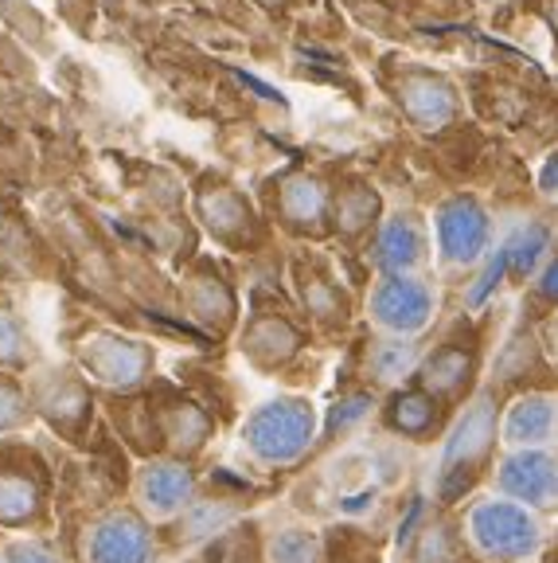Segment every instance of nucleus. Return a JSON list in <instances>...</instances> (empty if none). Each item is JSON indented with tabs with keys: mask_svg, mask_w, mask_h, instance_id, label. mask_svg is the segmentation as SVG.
<instances>
[{
	"mask_svg": "<svg viewBox=\"0 0 558 563\" xmlns=\"http://www.w3.org/2000/svg\"><path fill=\"white\" fill-rule=\"evenodd\" d=\"M543 246H547V231H543V228L520 231V235H515L512 243L504 246V251H507V266H512V271H520V274H527L535 266V258H539Z\"/></svg>",
	"mask_w": 558,
	"mask_h": 563,
	"instance_id": "f3484780",
	"label": "nucleus"
},
{
	"mask_svg": "<svg viewBox=\"0 0 558 563\" xmlns=\"http://www.w3.org/2000/svg\"><path fill=\"white\" fill-rule=\"evenodd\" d=\"M437 239H442L445 258L472 263L480 255L484 239H489V220L472 200H454L445 203L442 216H437Z\"/></svg>",
	"mask_w": 558,
	"mask_h": 563,
	"instance_id": "423d86ee",
	"label": "nucleus"
},
{
	"mask_svg": "<svg viewBox=\"0 0 558 563\" xmlns=\"http://www.w3.org/2000/svg\"><path fill=\"white\" fill-rule=\"evenodd\" d=\"M270 560L274 563H316L321 560V544H316V537L305 532V528H286V532L274 537Z\"/></svg>",
	"mask_w": 558,
	"mask_h": 563,
	"instance_id": "dca6fc26",
	"label": "nucleus"
},
{
	"mask_svg": "<svg viewBox=\"0 0 558 563\" xmlns=\"http://www.w3.org/2000/svg\"><path fill=\"white\" fill-rule=\"evenodd\" d=\"M492 434H496V411L489 399H477V407L465 415L457 434L445 446V497H457L472 482V466L489 454Z\"/></svg>",
	"mask_w": 558,
	"mask_h": 563,
	"instance_id": "20e7f679",
	"label": "nucleus"
},
{
	"mask_svg": "<svg viewBox=\"0 0 558 563\" xmlns=\"http://www.w3.org/2000/svg\"><path fill=\"white\" fill-rule=\"evenodd\" d=\"M47 517V470L24 446H0V528H35Z\"/></svg>",
	"mask_w": 558,
	"mask_h": 563,
	"instance_id": "f257e3e1",
	"label": "nucleus"
},
{
	"mask_svg": "<svg viewBox=\"0 0 558 563\" xmlns=\"http://www.w3.org/2000/svg\"><path fill=\"white\" fill-rule=\"evenodd\" d=\"M376 368H379V376H402V372L411 368V349L406 344H387V349H379V356H376Z\"/></svg>",
	"mask_w": 558,
	"mask_h": 563,
	"instance_id": "aec40b11",
	"label": "nucleus"
},
{
	"mask_svg": "<svg viewBox=\"0 0 558 563\" xmlns=\"http://www.w3.org/2000/svg\"><path fill=\"white\" fill-rule=\"evenodd\" d=\"M472 532H477L480 548L500 560H515V555H527L539 540V528L527 517L524 509L515 505H480L472 512Z\"/></svg>",
	"mask_w": 558,
	"mask_h": 563,
	"instance_id": "39448f33",
	"label": "nucleus"
},
{
	"mask_svg": "<svg viewBox=\"0 0 558 563\" xmlns=\"http://www.w3.org/2000/svg\"><path fill=\"white\" fill-rule=\"evenodd\" d=\"M402 106H406V114H411L422 130H437V125H445L449 114H454V90L445 87L442 79L414 75V79L402 82Z\"/></svg>",
	"mask_w": 558,
	"mask_h": 563,
	"instance_id": "9b49d317",
	"label": "nucleus"
},
{
	"mask_svg": "<svg viewBox=\"0 0 558 563\" xmlns=\"http://www.w3.org/2000/svg\"><path fill=\"white\" fill-rule=\"evenodd\" d=\"M148 356L141 344L130 341H94V349H87V368L94 372L105 384H137L141 372H145Z\"/></svg>",
	"mask_w": 558,
	"mask_h": 563,
	"instance_id": "9d476101",
	"label": "nucleus"
},
{
	"mask_svg": "<svg viewBox=\"0 0 558 563\" xmlns=\"http://www.w3.org/2000/svg\"><path fill=\"white\" fill-rule=\"evenodd\" d=\"M243 439L258 462L286 466V462L305 454L309 439H313V411H309V404H301V399L266 404L263 411H254L250 419H246Z\"/></svg>",
	"mask_w": 558,
	"mask_h": 563,
	"instance_id": "f03ea898",
	"label": "nucleus"
},
{
	"mask_svg": "<svg viewBox=\"0 0 558 563\" xmlns=\"http://www.w3.org/2000/svg\"><path fill=\"white\" fill-rule=\"evenodd\" d=\"M418 231H414L411 220H394L391 228L383 231L379 239V263L391 266V271H402V266H411L418 258Z\"/></svg>",
	"mask_w": 558,
	"mask_h": 563,
	"instance_id": "ddd939ff",
	"label": "nucleus"
},
{
	"mask_svg": "<svg viewBox=\"0 0 558 563\" xmlns=\"http://www.w3.org/2000/svg\"><path fill=\"white\" fill-rule=\"evenodd\" d=\"M364 411H367V399H364V396L344 399V404H336V411H332V419H328V434L344 431V427H348V422H356Z\"/></svg>",
	"mask_w": 558,
	"mask_h": 563,
	"instance_id": "4be33fe9",
	"label": "nucleus"
},
{
	"mask_svg": "<svg viewBox=\"0 0 558 563\" xmlns=\"http://www.w3.org/2000/svg\"><path fill=\"white\" fill-rule=\"evenodd\" d=\"M79 563H148V525L133 509H105L79 532Z\"/></svg>",
	"mask_w": 558,
	"mask_h": 563,
	"instance_id": "7ed1b4c3",
	"label": "nucleus"
},
{
	"mask_svg": "<svg viewBox=\"0 0 558 563\" xmlns=\"http://www.w3.org/2000/svg\"><path fill=\"white\" fill-rule=\"evenodd\" d=\"M507 493L535 505H550L558 497V466L547 454H515L500 474Z\"/></svg>",
	"mask_w": 558,
	"mask_h": 563,
	"instance_id": "1a4fd4ad",
	"label": "nucleus"
},
{
	"mask_svg": "<svg viewBox=\"0 0 558 563\" xmlns=\"http://www.w3.org/2000/svg\"><path fill=\"white\" fill-rule=\"evenodd\" d=\"M469 379V356L461 349H442L429 356L426 364V384L434 391H457Z\"/></svg>",
	"mask_w": 558,
	"mask_h": 563,
	"instance_id": "4468645a",
	"label": "nucleus"
},
{
	"mask_svg": "<svg viewBox=\"0 0 558 563\" xmlns=\"http://www.w3.org/2000/svg\"><path fill=\"white\" fill-rule=\"evenodd\" d=\"M391 422H394V427H399V431H406V434H426L429 427H434V422H437L434 399L418 396V391H406V396L394 399Z\"/></svg>",
	"mask_w": 558,
	"mask_h": 563,
	"instance_id": "2eb2a0df",
	"label": "nucleus"
},
{
	"mask_svg": "<svg viewBox=\"0 0 558 563\" xmlns=\"http://www.w3.org/2000/svg\"><path fill=\"white\" fill-rule=\"evenodd\" d=\"M0 361H20V329L9 313H0Z\"/></svg>",
	"mask_w": 558,
	"mask_h": 563,
	"instance_id": "5701e85b",
	"label": "nucleus"
},
{
	"mask_svg": "<svg viewBox=\"0 0 558 563\" xmlns=\"http://www.w3.org/2000/svg\"><path fill=\"white\" fill-rule=\"evenodd\" d=\"M376 317L383 325L399 329V333L422 329L429 317V290L411 278H391L376 294Z\"/></svg>",
	"mask_w": 558,
	"mask_h": 563,
	"instance_id": "6e6552de",
	"label": "nucleus"
},
{
	"mask_svg": "<svg viewBox=\"0 0 558 563\" xmlns=\"http://www.w3.org/2000/svg\"><path fill=\"white\" fill-rule=\"evenodd\" d=\"M371 211H376V196L371 192H351L348 200L341 203V216L348 228H364L371 220Z\"/></svg>",
	"mask_w": 558,
	"mask_h": 563,
	"instance_id": "412c9836",
	"label": "nucleus"
},
{
	"mask_svg": "<svg viewBox=\"0 0 558 563\" xmlns=\"http://www.w3.org/2000/svg\"><path fill=\"white\" fill-rule=\"evenodd\" d=\"M555 422V407L547 399H524L507 415V439L512 442H539Z\"/></svg>",
	"mask_w": 558,
	"mask_h": 563,
	"instance_id": "f8f14e48",
	"label": "nucleus"
},
{
	"mask_svg": "<svg viewBox=\"0 0 558 563\" xmlns=\"http://www.w3.org/2000/svg\"><path fill=\"white\" fill-rule=\"evenodd\" d=\"M141 501L153 509V517H172L176 509L192 501L196 477L188 466H176V462H153V466L141 470Z\"/></svg>",
	"mask_w": 558,
	"mask_h": 563,
	"instance_id": "0eeeda50",
	"label": "nucleus"
},
{
	"mask_svg": "<svg viewBox=\"0 0 558 563\" xmlns=\"http://www.w3.org/2000/svg\"><path fill=\"white\" fill-rule=\"evenodd\" d=\"M27 404L9 379H0V431H16L27 422Z\"/></svg>",
	"mask_w": 558,
	"mask_h": 563,
	"instance_id": "6ab92c4d",
	"label": "nucleus"
},
{
	"mask_svg": "<svg viewBox=\"0 0 558 563\" xmlns=\"http://www.w3.org/2000/svg\"><path fill=\"white\" fill-rule=\"evenodd\" d=\"M0 563H63V560H59V552H55L52 544L24 537V540H12V544H4Z\"/></svg>",
	"mask_w": 558,
	"mask_h": 563,
	"instance_id": "a211bd4d",
	"label": "nucleus"
},
{
	"mask_svg": "<svg viewBox=\"0 0 558 563\" xmlns=\"http://www.w3.org/2000/svg\"><path fill=\"white\" fill-rule=\"evenodd\" d=\"M539 290H543V298H547V301H558V263L550 266L547 274H543V286H539Z\"/></svg>",
	"mask_w": 558,
	"mask_h": 563,
	"instance_id": "b1692460",
	"label": "nucleus"
}]
</instances>
